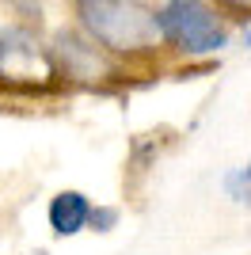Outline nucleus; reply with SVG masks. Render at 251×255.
<instances>
[{
    "label": "nucleus",
    "mask_w": 251,
    "mask_h": 255,
    "mask_svg": "<svg viewBox=\"0 0 251 255\" xmlns=\"http://www.w3.org/2000/svg\"><path fill=\"white\" fill-rule=\"evenodd\" d=\"M156 27L171 38L175 46L190 53H209V50H221L229 46V34L225 27L217 23V15H209V8L202 4H164L156 11Z\"/></svg>",
    "instance_id": "1"
},
{
    "label": "nucleus",
    "mask_w": 251,
    "mask_h": 255,
    "mask_svg": "<svg viewBox=\"0 0 251 255\" xmlns=\"http://www.w3.org/2000/svg\"><path fill=\"white\" fill-rule=\"evenodd\" d=\"M92 206H88V198H84L80 191H61L57 198L50 202V229L57 236H73L80 233L84 225L92 221Z\"/></svg>",
    "instance_id": "2"
},
{
    "label": "nucleus",
    "mask_w": 251,
    "mask_h": 255,
    "mask_svg": "<svg viewBox=\"0 0 251 255\" xmlns=\"http://www.w3.org/2000/svg\"><path fill=\"white\" fill-rule=\"evenodd\" d=\"M225 191H229L236 202L251 206V164H244V168H236V171L225 175Z\"/></svg>",
    "instance_id": "3"
},
{
    "label": "nucleus",
    "mask_w": 251,
    "mask_h": 255,
    "mask_svg": "<svg viewBox=\"0 0 251 255\" xmlns=\"http://www.w3.org/2000/svg\"><path fill=\"white\" fill-rule=\"evenodd\" d=\"M115 217H118L115 210H95V213H92V225L99 229V233H107V229L115 225Z\"/></svg>",
    "instance_id": "4"
}]
</instances>
